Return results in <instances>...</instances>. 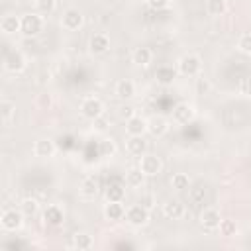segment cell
Segmentation results:
<instances>
[{"mask_svg": "<svg viewBox=\"0 0 251 251\" xmlns=\"http://www.w3.org/2000/svg\"><path fill=\"white\" fill-rule=\"evenodd\" d=\"M41 29H43V20H41V16H37V14H24V16H22V27H20V31H22L25 37H33V35H37Z\"/></svg>", "mask_w": 251, "mask_h": 251, "instance_id": "cell-1", "label": "cell"}, {"mask_svg": "<svg viewBox=\"0 0 251 251\" xmlns=\"http://www.w3.org/2000/svg\"><path fill=\"white\" fill-rule=\"evenodd\" d=\"M102 112H104V106H102V102H100L98 98H86V100H82V104H80V114H82L84 118H88V120L100 118Z\"/></svg>", "mask_w": 251, "mask_h": 251, "instance_id": "cell-2", "label": "cell"}, {"mask_svg": "<svg viewBox=\"0 0 251 251\" xmlns=\"http://www.w3.org/2000/svg\"><path fill=\"white\" fill-rule=\"evenodd\" d=\"M200 67H202V63H200V59H198L196 55H184V57L178 61V71H180L184 76H194V75H198V73H200Z\"/></svg>", "mask_w": 251, "mask_h": 251, "instance_id": "cell-3", "label": "cell"}, {"mask_svg": "<svg viewBox=\"0 0 251 251\" xmlns=\"http://www.w3.org/2000/svg\"><path fill=\"white\" fill-rule=\"evenodd\" d=\"M2 227L6 229V231H16V229H20L22 227V222H24V214H22V210L18 212V210H6L4 214H2Z\"/></svg>", "mask_w": 251, "mask_h": 251, "instance_id": "cell-4", "label": "cell"}, {"mask_svg": "<svg viewBox=\"0 0 251 251\" xmlns=\"http://www.w3.org/2000/svg\"><path fill=\"white\" fill-rule=\"evenodd\" d=\"M139 169H141L147 176H155L157 173H161L163 163H161V159H159L157 155H141Z\"/></svg>", "mask_w": 251, "mask_h": 251, "instance_id": "cell-5", "label": "cell"}, {"mask_svg": "<svg viewBox=\"0 0 251 251\" xmlns=\"http://www.w3.org/2000/svg\"><path fill=\"white\" fill-rule=\"evenodd\" d=\"M173 120H175L176 124H180V126L190 124V122L194 120V108H192L190 104H186V102L176 104L175 110H173Z\"/></svg>", "mask_w": 251, "mask_h": 251, "instance_id": "cell-6", "label": "cell"}, {"mask_svg": "<svg viewBox=\"0 0 251 251\" xmlns=\"http://www.w3.org/2000/svg\"><path fill=\"white\" fill-rule=\"evenodd\" d=\"M126 220H127L131 226H145L147 220H149V210L143 208L141 204H139V206H131V208L126 212Z\"/></svg>", "mask_w": 251, "mask_h": 251, "instance_id": "cell-7", "label": "cell"}, {"mask_svg": "<svg viewBox=\"0 0 251 251\" xmlns=\"http://www.w3.org/2000/svg\"><path fill=\"white\" fill-rule=\"evenodd\" d=\"M61 24H63L65 29L75 31V29H78V27L82 25V14H80L78 10H75V8H69V10L63 14Z\"/></svg>", "mask_w": 251, "mask_h": 251, "instance_id": "cell-8", "label": "cell"}, {"mask_svg": "<svg viewBox=\"0 0 251 251\" xmlns=\"http://www.w3.org/2000/svg\"><path fill=\"white\" fill-rule=\"evenodd\" d=\"M4 67H6V71H10V73H20V71H24V67H25V59H24V55H22L20 51H12V53H8L6 59H4Z\"/></svg>", "mask_w": 251, "mask_h": 251, "instance_id": "cell-9", "label": "cell"}, {"mask_svg": "<svg viewBox=\"0 0 251 251\" xmlns=\"http://www.w3.org/2000/svg\"><path fill=\"white\" fill-rule=\"evenodd\" d=\"M163 214L165 218L169 220H180L184 216V204L180 200H169L165 206H163Z\"/></svg>", "mask_w": 251, "mask_h": 251, "instance_id": "cell-10", "label": "cell"}, {"mask_svg": "<svg viewBox=\"0 0 251 251\" xmlns=\"http://www.w3.org/2000/svg\"><path fill=\"white\" fill-rule=\"evenodd\" d=\"M220 222H222V218H220V212H218L216 208H208V210H204L202 216H200V224H202L206 229H218Z\"/></svg>", "mask_w": 251, "mask_h": 251, "instance_id": "cell-11", "label": "cell"}, {"mask_svg": "<svg viewBox=\"0 0 251 251\" xmlns=\"http://www.w3.org/2000/svg\"><path fill=\"white\" fill-rule=\"evenodd\" d=\"M108 47H110V39H108L106 33H94V35L90 37V51H92L94 55L106 53Z\"/></svg>", "mask_w": 251, "mask_h": 251, "instance_id": "cell-12", "label": "cell"}, {"mask_svg": "<svg viewBox=\"0 0 251 251\" xmlns=\"http://www.w3.org/2000/svg\"><path fill=\"white\" fill-rule=\"evenodd\" d=\"M167 129H169L167 120L161 118V116H153V118L147 122V131H149L153 137H161V135H165Z\"/></svg>", "mask_w": 251, "mask_h": 251, "instance_id": "cell-13", "label": "cell"}, {"mask_svg": "<svg viewBox=\"0 0 251 251\" xmlns=\"http://www.w3.org/2000/svg\"><path fill=\"white\" fill-rule=\"evenodd\" d=\"M127 151L131 153V155H135V157H141V155H145V149H147V141L143 139V135H129V139H127Z\"/></svg>", "mask_w": 251, "mask_h": 251, "instance_id": "cell-14", "label": "cell"}, {"mask_svg": "<svg viewBox=\"0 0 251 251\" xmlns=\"http://www.w3.org/2000/svg\"><path fill=\"white\" fill-rule=\"evenodd\" d=\"M20 27H22V18H16V16H12V14L4 16L2 22H0V29H2L6 35H12V33L20 31Z\"/></svg>", "mask_w": 251, "mask_h": 251, "instance_id": "cell-15", "label": "cell"}, {"mask_svg": "<svg viewBox=\"0 0 251 251\" xmlns=\"http://www.w3.org/2000/svg\"><path fill=\"white\" fill-rule=\"evenodd\" d=\"M126 129H127L129 135H143V133L147 131V122H145L141 116H133V118L127 120Z\"/></svg>", "mask_w": 251, "mask_h": 251, "instance_id": "cell-16", "label": "cell"}, {"mask_svg": "<svg viewBox=\"0 0 251 251\" xmlns=\"http://www.w3.org/2000/svg\"><path fill=\"white\" fill-rule=\"evenodd\" d=\"M63 218H65V214H63V210L59 208V206H47L45 208V212H43V220L49 224V226H59V224H63Z\"/></svg>", "mask_w": 251, "mask_h": 251, "instance_id": "cell-17", "label": "cell"}, {"mask_svg": "<svg viewBox=\"0 0 251 251\" xmlns=\"http://www.w3.org/2000/svg\"><path fill=\"white\" fill-rule=\"evenodd\" d=\"M33 151H35L37 157H43V159L53 157V153H55V143H53L51 139H37Z\"/></svg>", "mask_w": 251, "mask_h": 251, "instance_id": "cell-18", "label": "cell"}, {"mask_svg": "<svg viewBox=\"0 0 251 251\" xmlns=\"http://www.w3.org/2000/svg\"><path fill=\"white\" fill-rule=\"evenodd\" d=\"M145 176H147V175H145L139 167H135V169H129V171L126 173V182H127V186H131V188H139V186H143Z\"/></svg>", "mask_w": 251, "mask_h": 251, "instance_id": "cell-19", "label": "cell"}, {"mask_svg": "<svg viewBox=\"0 0 251 251\" xmlns=\"http://www.w3.org/2000/svg\"><path fill=\"white\" fill-rule=\"evenodd\" d=\"M124 214H126V210H124V206H122L120 202H108L106 208H104V216H106V220H110V222L122 220Z\"/></svg>", "mask_w": 251, "mask_h": 251, "instance_id": "cell-20", "label": "cell"}, {"mask_svg": "<svg viewBox=\"0 0 251 251\" xmlns=\"http://www.w3.org/2000/svg\"><path fill=\"white\" fill-rule=\"evenodd\" d=\"M175 76H176V73H175V69L169 67V65H163V67H159V69L155 71V78H157V82H161V84H171V82L175 80Z\"/></svg>", "mask_w": 251, "mask_h": 251, "instance_id": "cell-21", "label": "cell"}, {"mask_svg": "<svg viewBox=\"0 0 251 251\" xmlns=\"http://www.w3.org/2000/svg\"><path fill=\"white\" fill-rule=\"evenodd\" d=\"M116 94L120 96V98H131L133 94H135V86H133V82L131 80H127V78H124V80H120L118 84H116Z\"/></svg>", "mask_w": 251, "mask_h": 251, "instance_id": "cell-22", "label": "cell"}, {"mask_svg": "<svg viewBox=\"0 0 251 251\" xmlns=\"http://www.w3.org/2000/svg\"><path fill=\"white\" fill-rule=\"evenodd\" d=\"M80 192L84 198H94L98 194V180L94 176H88L82 180V186H80Z\"/></svg>", "mask_w": 251, "mask_h": 251, "instance_id": "cell-23", "label": "cell"}, {"mask_svg": "<svg viewBox=\"0 0 251 251\" xmlns=\"http://www.w3.org/2000/svg\"><path fill=\"white\" fill-rule=\"evenodd\" d=\"M151 49L149 47H137L135 51H133V63L135 65H139V67H145V65H149L151 63Z\"/></svg>", "mask_w": 251, "mask_h": 251, "instance_id": "cell-24", "label": "cell"}, {"mask_svg": "<svg viewBox=\"0 0 251 251\" xmlns=\"http://www.w3.org/2000/svg\"><path fill=\"white\" fill-rule=\"evenodd\" d=\"M14 114H16V106H14V102L4 100V102L0 104V116H2V122H4V124H10L12 118H14Z\"/></svg>", "mask_w": 251, "mask_h": 251, "instance_id": "cell-25", "label": "cell"}, {"mask_svg": "<svg viewBox=\"0 0 251 251\" xmlns=\"http://www.w3.org/2000/svg\"><path fill=\"white\" fill-rule=\"evenodd\" d=\"M171 186L175 190H186L190 186V180H188V175L184 173H175L173 178H171Z\"/></svg>", "mask_w": 251, "mask_h": 251, "instance_id": "cell-26", "label": "cell"}, {"mask_svg": "<svg viewBox=\"0 0 251 251\" xmlns=\"http://www.w3.org/2000/svg\"><path fill=\"white\" fill-rule=\"evenodd\" d=\"M124 194H126V192H124V186H122V184H110L108 190H106L108 202H122Z\"/></svg>", "mask_w": 251, "mask_h": 251, "instance_id": "cell-27", "label": "cell"}, {"mask_svg": "<svg viewBox=\"0 0 251 251\" xmlns=\"http://www.w3.org/2000/svg\"><path fill=\"white\" fill-rule=\"evenodd\" d=\"M92 245H94V241L88 233H76L73 237V247H76V249H90Z\"/></svg>", "mask_w": 251, "mask_h": 251, "instance_id": "cell-28", "label": "cell"}, {"mask_svg": "<svg viewBox=\"0 0 251 251\" xmlns=\"http://www.w3.org/2000/svg\"><path fill=\"white\" fill-rule=\"evenodd\" d=\"M226 0H208L206 2V10L210 16H222L226 12Z\"/></svg>", "mask_w": 251, "mask_h": 251, "instance_id": "cell-29", "label": "cell"}, {"mask_svg": "<svg viewBox=\"0 0 251 251\" xmlns=\"http://www.w3.org/2000/svg\"><path fill=\"white\" fill-rule=\"evenodd\" d=\"M218 229H220V233H222V235L231 237V235H235V233H237V224H235L233 220H222V222H220V226H218Z\"/></svg>", "mask_w": 251, "mask_h": 251, "instance_id": "cell-30", "label": "cell"}, {"mask_svg": "<svg viewBox=\"0 0 251 251\" xmlns=\"http://www.w3.org/2000/svg\"><path fill=\"white\" fill-rule=\"evenodd\" d=\"M37 200H33V198H25L22 204H20V210H22V214L24 216H35L37 214Z\"/></svg>", "mask_w": 251, "mask_h": 251, "instance_id": "cell-31", "label": "cell"}, {"mask_svg": "<svg viewBox=\"0 0 251 251\" xmlns=\"http://www.w3.org/2000/svg\"><path fill=\"white\" fill-rule=\"evenodd\" d=\"M98 151H100V157H112L116 153V143L112 139H102L98 145Z\"/></svg>", "mask_w": 251, "mask_h": 251, "instance_id": "cell-32", "label": "cell"}, {"mask_svg": "<svg viewBox=\"0 0 251 251\" xmlns=\"http://www.w3.org/2000/svg\"><path fill=\"white\" fill-rule=\"evenodd\" d=\"M35 8H37L39 14L49 16L55 10V0H35Z\"/></svg>", "mask_w": 251, "mask_h": 251, "instance_id": "cell-33", "label": "cell"}, {"mask_svg": "<svg viewBox=\"0 0 251 251\" xmlns=\"http://www.w3.org/2000/svg\"><path fill=\"white\" fill-rule=\"evenodd\" d=\"M190 200H192L194 204H202V202L206 200V188H204V186H194V188H190Z\"/></svg>", "mask_w": 251, "mask_h": 251, "instance_id": "cell-34", "label": "cell"}, {"mask_svg": "<svg viewBox=\"0 0 251 251\" xmlns=\"http://www.w3.org/2000/svg\"><path fill=\"white\" fill-rule=\"evenodd\" d=\"M237 47H239V51L251 55V33H243L239 37V41H237Z\"/></svg>", "mask_w": 251, "mask_h": 251, "instance_id": "cell-35", "label": "cell"}, {"mask_svg": "<svg viewBox=\"0 0 251 251\" xmlns=\"http://www.w3.org/2000/svg\"><path fill=\"white\" fill-rule=\"evenodd\" d=\"M239 92L243 96H251V76H245L239 80Z\"/></svg>", "mask_w": 251, "mask_h": 251, "instance_id": "cell-36", "label": "cell"}, {"mask_svg": "<svg viewBox=\"0 0 251 251\" xmlns=\"http://www.w3.org/2000/svg\"><path fill=\"white\" fill-rule=\"evenodd\" d=\"M37 106H39V108H49V106H51V96H49V94H39Z\"/></svg>", "mask_w": 251, "mask_h": 251, "instance_id": "cell-37", "label": "cell"}, {"mask_svg": "<svg viewBox=\"0 0 251 251\" xmlns=\"http://www.w3.org/2000/svg\"><path fill=\"white\" fill-rule=\"evenodd\" d=\"M92 122H94V127H96L98 131H104V129L108 127V120H106V118H102V116H100V118H96V120H92Z\"/></svg>", "mask_w": 251, "mask_h": 251, "instance_id": "cell-38", "label": "cell"}, {"mask_svg": "<svg viewBox=\"0 0 251 251\" xmlns=\"http://www.w3.org/2000/svg\"><path fill=\"white\" fill-rule=\"evenodd\" d=\"M147 4L155 10H161V8H167L169 6V0H147Z\"/></svg>", "mask_w": 251, "mask_h": 251, "instance_id": "cell-39", "label": "cell"}, {"mask_svg": "<svg viewBox=\"0 0 251 251\" xmlns=\"http://www.w3.org/2000/svg\"><path fill=\"white\" fill-rule=\"evenodd\" d=\"M139 204H141L143 208H147V210H151V208H153V198H151V196H143Z\"/></svg>", "mask_w": 251, "mask_h": 251, "instance_id": "cell-40", "label": "cell"}, {"mask_svg": "<svg viewBox=\"0 0 251 251\" xmlns=\"http://www.w3.org/2000/svg\"><path fill=\"white\" fill-rule=\"evenodd\" d=\"M196 88H198V92H200V94H204V92H206V90L210 88V84H208V82H206L204 78H200V80H198V86H196Z\"/></svg>", "mask_w": 251, "mask_h": 251, "instance_id": "cell-41", "label": "cell"}, {"mask_svg": "<svg viewBox=\"0 0 251 251\" xmlns=\"http://www.w3.org/2000/svg\"><path fill=\"white\" fill-rule=\"evenodd\" d=\"M122 116H124V118H127V120H129V118H133V116H135V114H133V108H131V106H126V108L122 110Z\"/></svg>", "mask_w": 251, "mask_h": 251, "instance_id": "cell-42", "label": "cell"}]
</instances>
